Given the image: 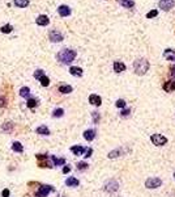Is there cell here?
<instances>
[{
	"mask_svg": "<svg viewBox=\"0 0 175 197\" xmlns=\"http://www.w3.org/2000/svg\"><path fill=\"white\" fill-rule=\"evenodd\" d=\"M122 154H123V150H122V149H115V150H113V151H110V153H108V158H110V159H114V158L120 156Z\"/></svg>",
	"mask_w": 175,
	"mask_h": 197,
	"instance_id": "7402d4cb",
	"label": "cell"
},
{
	"mask_svg": "<svg viewBox=\"0 0 175 197\" xmlns=\"http://www.w3.org/2000/svg\"><path fill=\"white\" fill-rule=\"evenodd\" d=\"M63 114H64V109H62V108H56V109L52 112V117H55V118L63 117Z\"/></svg>",
	"mask_w": 175,
	"mask_h": 197,
	"instance_id": "f1b7e54d",
	"label": "cell"
},
{
	"mask_svg": "<svg viewBox=\"0 0 175 197\" xmlns=\"http://www.w3.org/2000/svg\"><path fill=\"white\" fill-rule=\"evenodd\" d=\"M133 68H135L136 75H145L146 71L149 70V61L145 58H138L135 61Z\"/></svg>",
	"mask_w": 175,
	"mask_h": 197,
	"instance_id": "7a4b0ae2",
	"label": "cell"
},
{
	"mask_svg": "<svg viewBox=\"0 0 175 197\" xmlns=\"http://www.w3.org/2000/svg\"><path fill=\"white\" fill-rule=\"evenodd\" d=\"M72 91H73V88L68 84H64V85H60V87H59V92H62V93H71Z\"/></svg>",
	"mask_w": 175,
	"mask_h": 197,
	"instance_id": "cb8c5ba5",
	"label": "cell"
},
{
	"mask_svg": "<svg viewBox=\"0 0 175 197\" xmlns=\"http://www.w3.org/2000/svg\"><path fill=\"white\" fill-rule=\"evenodd\" d=\"M116 1L124 8H133L135 7V1H132V0H116Z\"/></svg>",
	"mask_w": 175,
	"mask_h": 197,
	"instance_id": "44dd1931",
	"label": "cell"
},
{
	"mask_svg": "<svg viewBox=\"0 0 175 197\" xmlns=\"http://www.w3.org/2000/svg\"><path fill=\"white\" fill-rule=\"evenodd\" d=\"M161 185H162V180H161L160 177H149V179H146V181H145V187H146L148 189H156Z\"/></svg>",
	"mask_w": 175,
	"mask_h": 197,
	"instance_id": "8992f818",
	"label": "cell"
},
{
	"mask_svg": "<svg viewBox=\"0 0 175 197\" xmlns=\"http://www.w3.org/2000/svg\"><path fill=\"white\" fill-rule=\"evenodd\" d=\"M85 147H82V146H80V144H77V146H72L71 147V151L75 154L76 156H80V155H82V154L85 153Z\"/></svg>",
	"mask_w": 175,
	"mask_h": 197,
	"instance_id": "9a60e30c",
	"label": "cell"
},
{
	"mask_svg": "<svg viewBox=\"0 0 175 197\" xmlns=\"http://www.w3.org/2000/svg\"><path fill=\"white\" fill-rule=\"evenodd\" d=\"M125 101L123 100V98H119V100H116V103H115V107L116 108H122V109H123V108H125Z\"/></svg>",
	"mask_w": 175,
	"mask_h": 197,
	"instance_id": "836d02e7",
	"label": "cell"
},
{
	"mask_svg": "<svg viewBox=\"0 0 175 197\" xmlns=\"http://www.w3.org/2000/svg\"><path fill=\"white\" fill-rule=\"evenodd\" d=\"M169 74H170V76H171V78H175V66H171V67H170Z\"/></svg>",
	"mask_w": 175,
	"mask_h": 197,
	"instance_id": "ab89813d",
	"label": "cell"
},
{
	"mask_svg": "<svg viewBox=\"0 0 175 197\" xmlns=\"http://www.w3.org/2000/svg\"><path fill=\"white\" fill-rule=\"evenodd\" d=\"M92 118H93V122H94L95 125L100 124L101 116H100V113H98V112H92Z\"/></svg>",
	"mask_w": 175,
	"mask_h": 197,
	"instance_id": "f546056e",
	"label": "cell"
},
{
	"mask_svg": "<svg viewBox=\"0 0 175 197\" xmlns=\"http://www.w3.org/2000/svg\"><path fill=\"white\" fill-rule=\"evenodd\" d=\"M103 189H105V192L110 193V195H111V193H115L119 189V183L116 181V180H114V179H110V180H107V181L105 183Z\"/></svg>",
	"mask_w": 175,
	"mask_h": 197,
	"instance_id": "3957f363",
	"label": "cell"
},
{
	"mask_svg": "<svg viewBox=\"0 0 175 197\" xmlns=\"http://www.w3.org/2000/svg\"><path fill=\"white\" fill-rule=\"evenodd\" d=\"M29 0H15V5L18 7V8H26L29 5Z\"/></svg>",
	"mask_w": 175,
	"mask_h": 197,
	"instance_id": "d4e9b609",
	"label": "cell"
},
{
	"mask_svg": "<svg viewBox=\"0 0 175 197\" xmlns=\"http://www.w3.org/2000/svg\"><path fill=\"white\" fill-rule=\"evenodd\" d=\"M88 166H89V164L86 162H78L77 163V170L78 171H85L88 168Z\"/></svg>",
	"mask_w": 175,
	"mask_h": 197,
	"instance_id": "d6a6232c",
	"label": "cell"
},
{
	"mask_svg": "<svg viewBox=\"0 0 175 197\" xmlns=\"http://www.w3.org/2000/svg\"><path fill=\"white\" fill-rule=\"evenodd\" d=\"M150 141L154 146H163V144L167 143V138L162 136V134H152Z\"/></svg>",
	"mask_w": 175,
	"mask_h": 197,
	"instance_id": "277c9868",
	"label": "cell"
},
{
	"mask_svg": "<svg viewBox=\"0 0 175 197\" xmlns=\"http://www.w3.org/2000/svg\"><path fill=\"white\" fill-rule=\"evenodd\" d=\"M20 96L21 97H25V98H29L30 97V90L28 87H22L20 90Z\"/></svg>",
	"mask_w": 175,
	"mask_h": 197,
	"instance_id": "484cf974",
	"label": "cell"
},
{
	"mask_svg": "<svg viewBox=\"0 0 175 197\" xmlns=\"http://www.w3.org/2000/svg\"><path fill=\"white\" fill-rule=\"evenodd\" d=\"M43 75H45V71H43V70H37V71L34 72V78L38 79V80H39V79H41L42 76H43Z\"/></svg>",
	"mask_w": 175,
	"mask_h": 197,
	"instance_id": "d590c367",
	"label": "cell"
},
{
	"mask_svg": "<svg viewBox=\"0 0 175 197\" xmlns=\"http://www.w3.org/2000/svg\"><path fill=\"white\" fill-rule=\"evenodd\" d=\"M158 5H160V8L162 9V11L167 12V11H170L171 8H174L175 1H174V0H160Z\"/></svg>",
	"mask_w": 175,
	"mask_h": 197,
	"instance_id": "52a82bcc",
	"label": "cell"
},
{
	"mask_svg": "<svg viewBox=\"0 0 175 197\" xmlns=\"http://www.w3.org/2000/svg\"><path fill=\"white\" fill-rule=\"evenodd\" d=\"M1 196L3 197H9V189H4V190H3Z\"/></svg>",
	"mask_w": 175,
	"mask_h": 197,
	"instance_id": "b9f144b4",
	"label": "cell"
},
{
	"mask_svg": "<svg viewBox=\"0 0 175 197\" xmlns=\"http://www.w3.org/2000/svg\"><path fill=\"white\" fill-rule=\"evenodd\" d=\"M157 16H158L157 9H153V11H150V12L146 13V19H153V17H157Z\"/></svg>",
	"mask_w": 175,
	"mask_h": 197,
	"instance_id": "e575fe53",
	"label": "cell"
},
{
	"mask_svg": "<svg viewBox=\"0 0 175 197\" xmlns=\"http://www.w3.org/2000/svg\"><path fill=\"white\" fill-rule=\"evenodd\" d=\"M125 64L123 63V62H120V61H116V62H114V71L115 72H118V74H120V72H123L125 71Z\"/></svg>",
	"mask_w": 175,
	"mask_h": 197,
	"instance_id": "5bb4252c",
	"label": "cell"
},
{
	"mask_svg": "<svg viewBox=\"0 0 175 197\" xmlns=\"http://www.w3.org/2000/svg\"><path fill=\"white\" fill-rule=\"evenodd\" d=\"M5 105H7V98L1 96V97H0V107H1V108H4Z\"/></svg>",
	"mask_w": 175,
	"mask_h": 197,
	"instance_id": "f35d334b",
	"label": "cell"
},
{
	"mask_svg": "<svg viewBox=\"0 0 175 197\" xmlns=\"http://www.w3.org/2000/svg\"><path fill=\"white\" fill-rule=\"evenodd\" d=\"M51 160H52V166H64L65 164V159L64 158H56L55 155H51Z\"/></svg>",
	"mask_w": 175,
	"mask_h": 197,
	"instance_id": "ffe728a7",
	"label": "cell"
},
{
	"mask_svg": "<svg viewBox=\"0 0 175 197\" xmlns=\"http://www.w3.org/2000/svg\"><path fill=\"white\" fill-rule=\"evenodd\" d=\"M39 81H41V84L43 85V87H47V85L50 84V79H48L47 76H46V75H43V76H42L41 79H39Z\"/></svg>",
	"mask_w": 175,
	"mask_h": 197,
	"instance_id": "1f68e13d",
	"label": "cell"
},
{
	"mask_svg": "<svg viewBox=\"0 0 175 197\" xmlns=\"http://www.w3.org/2000/svg\"><path fill=\"white\" fill-rule=\"evenodd\" d=\"M69 74L73 75V76H82L84 71H82L81 67H77V66H72V67L69 68Z\"/></svg>",
	"mask_w": 175,
	"mask_h": 197,
	"instance_id": "2e32d148",
	"label": "cell"
},
{
	"mask_svg": "<svg viewBox=\"0 0 175 197\" xmlns=\"http://www.w3.org/2000/svg\"><path fill=\"white\" fill-rule=\"evenodd\" d=\"M48 37H50L51 42H62L63 41V34L58 30H51L50 34H48Z\"/></svg>",
	"mask_w": 175,
	"mask_h": 197,
	"instance_id": "ba28073f",
	"label": "cell"
},
{
	"mask_svg": "<svg viewBox=\"0 0 175 197\" xmlns=\"http://www.w3.org/2000/svg\"><path fill=\"white\" fill-rule=\"evenodd\" d=\"M95 134H97V131L94 129H88L84 131V138L88 141V142H90V141H93L95 138Z\"/></svg>",
	"mask_w": 175,
	"mask_h": 197,
	"instance_id": "7c38bea8",
	"label": "cell"
},
{
	"mask_svg": "<svg viewBox=\"0 0 175 197\" xmlns=\"http://www.w3.org/2000/svg\"><path fill=\"white\" fill-rule=\"evenodd\" d=\"M1 129L4 130V131H12V129H13V124H12V122H5V124H3Z\"/></svg>",
	"mask_w": 175,
	"mask_h": 197,
	"instance_id": "4dcf8cb0",
	"label": "cell"
},
{
	"mask_svg": "<svg viewBox=\"0 0 175 197\" xmlns=\"http://www.w3.org/2000/svg\"><path fill=\"white\" fill-rule=\"evenodd\" d=\"M163 91L165 92H174L175 91V80H169L163 84Z\"/></svg>",
	"mask_w": 175,
	"mask_h": 197,
	"instance_id": "e0dca14e",
	"label": "cell"
},
{
	"mask_svg": "<svg viewBox=\"0 0 175 197\" xmlns=\"http://www.w3.org/2000/svg\"><path fill=\"white\" fill-rule=\"evenodd\" d=\"M54 187L52 185H41L39 189L35 192V197H47L51 192H54Z\"/></svg>",
	"mask_w": 175,
	"mask_h": 197,
	"instance_id": "5b68a950",
	"label": "cell"
},
{
	"mask_svg": "<svg viewBox=\"0 0 175 197\" xmlns=\"http://www.w3.org/2000/svg\"><path fill=\"white\" fill-rule=\"evenodd\" d=\"M12 30H13V26L11 24H5L4 26H1V28H0V32L4 33V34H8V33H11Z\"/></svg>",
	"mask_w": 175,
	"mask_h": 197,
	"instance_id": "83f0119b",
	"label": "cell"
},
{
	"mask_svg": "<svg viewBox=\"0 0 175 197\" xmlns=\"http://www.w3.org/2000/svg\"><path fill=\"white\" fill-rule=\"evenodd\" d=\"M89 103L92 105H95V107H100L102 104V98H101V96H98V95L92 93L90 96H89Z\"/></svg>",
	"mask_w": 175,
	"mask_h": 197,
	"instance_id": "9c48e42d",
	"label": "cell"
},
{
	"mask_svg": "<svg viewBox=\"0 0 175 197\" xmlns=\"http://www.w3.org/2000/svg\"><path fill=\"white\" fill-rule=\"evenodd\" d=\"M130 114H131V109H130V108H123V110H122L120 116H122V117H128Z\"/></svg>",
	"mask_w": 175,
	"mask_h": 197,
	"instance_id": "8d00e7d4",
	"label": "cell"
},
{
	"mask_svg": "<svg viewBox=\"0 0 175 197\" xmlns=\"http://www.w3.org/2000/svg\"><path fill=\"white\" fill-rule=\"evenodd\" d=\"M174 177H175V172H174Z\"/></svg>",
	"mask_w": 175,
	"mask_h": 197,
	"instance_id": "7bdbcfd3",
	"label": "cell"
},
{
	"mask_svg": "<svg viewBox=\"0 0 175 197\" xmlns=\"http://www.w3.org/2000/svg\"><path fill=\"white\" fill-rule=\"evenodd\" d=\"M76 55H77V53H76L75 50H72V49H63V50H60L58 53L56 58H58V61L60 62V63L69 64V63H72V62L75 61Z\"/></svg>",
	"mask_w": 175,
	"mask_h": 197,
	"instance_id": "6da1fadb",
	"label": "cell"
},
{
	"mask_svg": "<svg viewBox=\"0 0 175 197\" xmlns=\"http://www.w3.org/2000/svg\"><path fill=\"white\" fill-rule=\"evenodd\" d=\"M12 150L15 151V153H22V151H24V146L21 144V142H13Z\"/></svg>",
	"mask_w": 175,
	"mask_h": 197,
	"instance_id": "603a6c76",
	"label": "cell"
},
{
	"mask_svg": "<svg viewBox=\"0 0 175 197\" xmlns=\"http://www.w3.org/2000/svg\"><path fill=\"white\" fill-rule=\"evenodd\" d=\"M37 134H39V136H50V129H48L46 125H41V126L37 127Z\"/></svg>",
	"mask_w": 175,
	"mask_h": 197,
	"instance_id": "ac0fdd59",
	"label": "cell"
},
{
	"mask_svg": "<svg viewBox=\"0 0 175 197\" xmlns=\"http://www.w3.org/2000/svg\"><path fill=\"white\" fill-rule=\"evenodd\" d=\"M58 13L62 16V17H67V16L71 15V8L68 5H60L58 8Z\"/></svg>",
	"mask_w": 175,
	"mask_h": 197,
	"instance_id": "8fae6325",
	"label": "cell"
},
{
	"mask_svg": "<svg viewBox=\"0 0 175 197\" xmlns=\"http://www.w3.org/2000/svg\"><path fill=\"white\" fill-rule=\"evenodd\" d=\"M65 185L75 188V187H78V185H80V181H78V179H76V177L71 176V177H68V179L65 180Z\"/></svg>",
	"mask_w": 175,
	"mask_h": 197,
	"instance_id": "4fadbf2b",
	"label": "cell"
},
{
	"mask_svg": "<svg viewBox=\"0 0 175 197\" xmlns=\"http://www.w3.org/2000/svg\"><path fill=\"white\" fill-rule=\"evenodd\" d=\"M69 171H71V167H69V166H64V167H63V173H68Z\"/></svg>",
	"mask_w": 175,
	"mask_h": 197,
	"instance_id": "60d3db41",
	"label": "cell"
},
{
	"mask_svg": "<svg viewBox=\"0 0 175 197\" xmlns=\"http://www.w3.org/2000/svg\"><path fill=\"white\" fill-rule=\"evenodd\" d=\"M35 22L41 26H46V25L50 24V19H48V16H46V15H39L37 17V20H35Z\"/></svg>",
	"mask_w": 175,
	"mask_h": 197,
	"instance_id": "30bf717a",
	"label": "cell"
},
{
	"mask_svg": "<svg viewBox=\"0 0 175 197\" xmlns=\"http://www.w3.org/2000/svg\"><path fill=\"white\" fill-rule=\"evenodd\" d=\"M163 57L167 61H175V50L174 49H166L163 53Z\"/></svg>",
	"mask_w": 175,
	"mask_h": 197,
	"instance_id": "d6986e66",
	"label": "cell"
},
{
	"mask_svg": "<svg viewBox=\"0 0 175 197\" xmlns=\"http://www.w3.org/2000/svg\"><path fill=\"white\" fill-rule=\"evenodd\" d=\"M37 105H38V100H37V98H33V97H29L28 98V103H26V107H28V108H30V109H31V108H35Z\"/></svg>",
	"mask_w": 175,
	"mask_h": 197,
	"instance_id": "4316f807",
	"label": "cell"
},
{
	"mask_svg": "<svg viewBox=\"0 0 175 197\" xmlns=\"http://www.w3.org/2000/svg\"><path fill=\"white\" fill-rule=\"evenodd\" d=\"M92 154H93V149H92V147H89V149H86L85 150V158H90L92 156Z\"/></svg>",
	"mask_w": 175,
	"mask_h": 197,
	"instance_id": "74e56055",
	"label": "cell"
}]
</instances>
